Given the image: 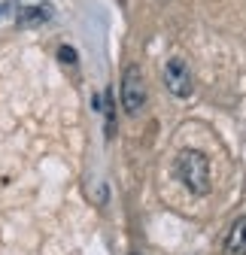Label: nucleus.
<instances>
[{"mask_svg":"<svg viewBox=\"0 0 246 255\" xmlns=\"http://www.w3.org/2000/svg\"><path fill=\"white\" fill-rule=\"evenodd\" d=\"M52 18V9L49 6H24L18 12V27H30V24H43Z\"/></svg>","mask_w":246,"mask_h":255,"instance_id":"obj_5","label":"nucleus"},{"mask_svg":"<svg viewBox=\"0 0 246 255\" xmlns=\"http://www.w3.org/2000/svg\"><path fill=\"white\" fill-rule=\"evenodd\" d=\"M222 255H246V216L234 219L222 240Z\"/></svg>","mask_w":246,"mask_h":255,"instance_id":"obj_4","label":"nucleus"},{"mask_svg":"<svg viewBox=\"0 0 246 255\" xmlns=\"http://www.w3.org/2000/svg\"><path fill=\"white\" fill-rule=\"evenodd\" d=\"M173 176L186 185L192 195H198V198L210 195V161H207L204 152H198V149H182L173 158Z\"/></svg>","mask_w":246,"mask_h":255,"instance_id":"obj_1","label":"nucleus"},{"mask_svg":"<svg viewBox=\"0 0 246 255\" xmlns=\"http://www.w3.org/2000/svg\"><path fill=\"white\" fill-rule=\"evenodd\" d=\"M58 58L64 61V64H76V52H73L70 46H61V49H58Z\"/></svg>","mask_w":246,"mask_h":255,"instance_id":"obj_6","label":"nucleus"},{"mask_svg":"<svg viewBox=\"0 0 246 255\" xmlns=\"http://www.w3.org/2000/svg\"><path fill=\"white\" fill-rule=\"evenodd\" d=\"M164 85H167V91L173 94V98H189V94H192L195 79H192L189 64L182 58H170L164 64Z\"/></svg>","mask_w":246,"mask_h":255,"instance_id":"obj_3","label":"nucleus"},{"mask_svg":"<svg viewBox=\"0 0 246 255\" xmlns=\"http://www.w3.org/2000/svg\"><path fill=\"white\" fill-rule=\"evenodd\" d=\"M146 79L143 70L137 64H128L125 73H122V107H125L128 116H140L146 110Z\"/></svg>","mask_w":246,"mask_h":255,"instance_id":"obj_2","label":"nucleus"},{"mask_svg":"<svg viewBox=\"0 0 246 255\" xmlns=\"http://www.w3.org/2000/svg\"><path fill=\"white\" fill-rule=\"evenodd\" d=\"M134 255H140V252H134Z\"/></svg>","mask_w":246,"mask_h":255,"instance_id":"obj_7","label":"nucleus"}]
</instances>
